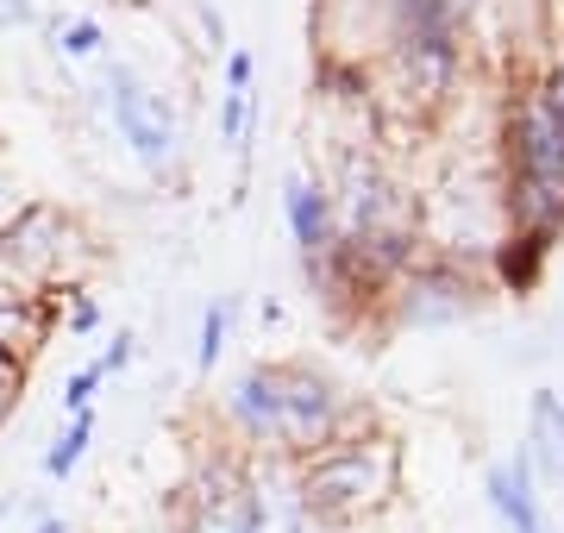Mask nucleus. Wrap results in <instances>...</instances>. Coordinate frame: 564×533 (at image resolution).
Listing matches in <instances>:
<instances>
[{"instance_id": "obj_11", "label": "nucleus", "mask_w": 564, "mask_h": 533, "mask_svg": "<svg viewBox=\"0 0 564 533\" xmlns=\"http://www.w3.org/2000/svg\"><path fill=\"white\" fill-rule=\"evenodd\" d=\"M226 339H232V302H214L202 314V339H195V370H214L220 365Z\"/></svg>"}, {"instance_id": "obj_9", "label": "nucleus", "mask_w": 564, "mask_h": 533, "mask_svg": "<svg viewBox=\"0 0 564 533\" xmlns=\"http://www.w3.org/2000/svg\"><path fill=\"white\" fill-rule=\"evenodd\" d=\"M88 446H95V414H69L57 427V439L44 446V477H51V483H69V477L82 471Z\"/></svg>"}, {"instance_id": "obj_13", "label": "nucleus", "mask_w": 564, "mask_h": 533, "mask_svg": "<svg viewBox=\"0 0 564 533\" xmlns=\"http://www.w3.org/2000/svg\"><path fill=\"white\" fill-rule=\"evenodd\" d=\"M51 39H57L63 57H95V51H101V25L95 20H69V25H51Z\"/></svg>"}, {"instance_id": "obj_1", "label": "nucleus", "mask_w": 564, "mask_h": 533, "mask_svg": "<svg viewBox=\"0 0 564 533\" xmlns=\"http://www.w3.org/2000/svg\"><path fill=\"white\" fill-rule=\"evenodd\" d=\"M220 421L251 458H307L358 427V409L314 365H245L220 395Z\"/></svg>"}, {"instance_id": "obj_15", "label": "nucleus", "mask_w": 564, "mask_h": 533, "mask_svg": "<svg viewBox=\"0 0 564 533\" xmlns=\"http://www.w3.org/2000/svg\"><path fill=\"white\" fill-rule=\"evenodd\" d=\"M101 327V308L88 302V295H76V308H69V333H95Z\"/></svg>"}, {"instance_id": "obj_12", "label": "nucleus", "mask_w": 564, "mask_h": 533, "mask_svg": "<svg viewBox=\"0 0 564 533\" xmlns=\"http://www.w3.org/2000/svg\"><path fill=\"white\" fill-rule=\"evenodd\" d=\"M101 365H82V370H69V377H63V421H69V414H95V395H101Z\"/></svg>"}, {"instance_id": "obj_17", "label": "nucleus", "mask_w": 564, "mask_h": 533, "mask_svg": "<svg viewBox=\"0 0 564 533\" xmlns=\"http://www.w3.org/2000/svg\"><path fill=\"white\" fill-rule=\"evenodd\" d=\"M20 370H25V365H13V358H0V390H20Z\"/></svg>"}, {"instance_id": "obj_18", "label": "nucleus", "mask_w": 564, "mask_h": 533, "mask_svg": "<svg viewBox=\"0 0 564 533\" xmlns=\"http://www.w3.org/2000/svg\"><path fill=\"white\" fill-rule=\"evenodd\" d=\"M32 533H76V527H69L63 514H39V527H32Z\"/></svg>"}, {"instance_id": "obj_5", "label": "nucleus", "mask_w": 564, "mask_h": 533, "mask_svg": "<svg viewBox=\"0 0 564 533\" xmlns=\"http://www.w3.org/2000/svg\"><path fill=\"white\" fill-rule=\"evenodd\" d=\"M470 308H477V283L452 264H433V270H414L402 283L395 320H402V327H452V320H464Z\"/></svg>"}, {"instance_id": "obj_20", "label": "nucleus", "mask_w": 564, "mask_h": 533, "mask_svg": "<svg viewBox=\"0 0 564 533\" xmlns=\"http://www.w3.org/2000/svg\"><path fill=\"white\" fill-rule=\"evenodd\" d=\"M32 13V0H0V20H25Z\"/></svg>"}, {"instance_id": "obj_8", "label": "nucleus", "mask_w": 564, "mask_h": 533, "mask_svg": "<svg viewBox=\"0 0 564 533\" xmlns=\"http://www.w3.org/2000/svg\"><path fill=\"white\" fill-rule=\"evenodd\" d=\"M282 220H289V239L302 246L307 270L333 258V202H326L321 183L289 176V183H282Z\"/></svg>"}, {"instance_id": "obj_4", "label": "nucleus", "mask_w": 564, "mask_h": 533, "mask_svg": "<svg viewBox=\"0 0 564 533\" xmlns=\"http://www.w3.org/2000/svg\"><path fill=\"white\" fill-rule=\"evenodd\" d=\"M107 107H113V126H120V139L132 144V157H139L144 170H170L176 164V107L163 101L158 88H144L126 63H113V76H107Z\"/></svg>"}, {"instance_id": "obj_21", "label": "nucleus", "mask_w": 564, "mask_h": 533, "mask_svg": "<svg viewBox=\"0 0 564 533\" xmlns=\"http://www.w3.org/2000/svg\"><path fill=\"white\" fill-rule=\"evenodd\" d=\"M7 214H13V183H7V170H0V226H7Z\"/></svg>"}, {"instance_id": "obj_6", "label": "nucleus", "mask_w": 564, "mask_h": 533, "mask_svg": "<svg viewBox=\"0 0 564 533\" xmlns=\"http://www.w3.org/2000/svg\"><path fill=\"white\" fill-rule=\"evenodd\" d=\"M484 502H489V514H496L502 533H558L521 452H514V458H496V465L484 471Z\"/></svg>"}, {"instance_id": "obj_3", "label": "nucleus", "mask_w": 564, "mask_h": 533, "mask_svg": "<svg viewBox=\"0 0 564 533\" xmlns=\"http://www.w3.org/2000/svg\"><path fill=\"white\" fill-rule=\"evenodd\" d=\"M514 220L540 239L564 226V120L545 107V95L514 126Z\"/></svg>"}, {"instance_id": "obj_10", "label": "nucleus", "mask_w": 564, "mask_h": 533, "mask_svg": "<svg viewBox=\"0 0 564 533\" xmlns=\"http://www.w3.org/2000/svg\"><path fill=\"white\" fill-rule=\"evenodd\" d=\"M545 251H552V239H540V232H521V239H508V246L496 251V276H502L514 295H527V289L540 283Z\"/></svg>"}, {"instance_id": "obj_16", "label": "nucleus", "mask_w": 564, "mask_h": 533, "mask_svg": "<svg viewBox=\"0 0 564 533\" xmlns=\"http://www.w3.org/2000/svg\"><path fill=\"white\" fill-rule=\"evenodd\" d=\"M226 88H251V51H232L226 57Z\"/></svg>"}, {"instance_id": "obj_2", "label": "nucleus", "mask_w": 564, "mask_h": 533, "mask_svg": "<svg viewBox=\"0 0 564 533\" xmlns=\"http://www.w3.org/2000/svg\"><path fill=\"white\" fill-rule=\"evenodd\" d=\"M295 483H302L307 514L326 533L358 527L364 514H377L402 483V458L389 439H364V433H339L333 446L295 458Z\"/></svg>"}, {"instance_id": "obj_7", "label": "nucleus", "mask_w": 564, "mask_h": 533, "mask_svg": "<svg viewBox=\"0 0 564 533\" xmlns=\"http://www.w3.org/2000/svg\"><path fill=\"white\" fill-rule=\"evenodd\" d=\"M527 471H533V483L540 490H558L564 483V395L558 390H533V402H527Z\"/></svg>"}, {"instance_id": "obj_14", "label": "nucleus", "mask_w": 564, "mask_h": 533, "mask_svg": "<svg viewBox=\"0 0 564 533\" xmlns=\"http://www.w3.org/2000/svg\"><path fill=\"white\" fill-rule=\"evenodd\" d=\"M132 358H139V339H132V333H113V346H107L101 358H95V365H101V377H120V370L132 365Z\"/></svg>"}, {"instance_id": "obj_19", "label": "nucleus", "mask_w": 564, "mask_h": 533, "mask_svg": "<svg viewBox=\"0 0 564 533\" xmlns=\"http://www.w3.org/2000/svg\"><path fill=\"white\" fill-rule=\"evenodd\" d=\"M545 107H552V113H558V120H564V69H558V76H552V95H545Z\"/></svg>"}]
</instances>
